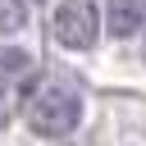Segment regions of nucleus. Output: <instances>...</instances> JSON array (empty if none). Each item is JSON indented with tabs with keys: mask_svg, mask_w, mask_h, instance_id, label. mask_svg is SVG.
<instances>
[{
	"mask_svg": "<svg viewBox=\"0 0 146 146\" xmlns=\"http://www.w3.org/2000/svg\"><path fill=\"white\" fill-rule=\"evenodd\" d=\"M78 119H82V96L64 82H50L27 100V128L36 137H68Z\"/></svg>",
	"mask_w": 146,
	"mask_h": 146,
	"instance_id": "1",
	"label": "nucleus"
},
{
	"mask_svg": "<svg viewBox=\"0 0 146 146\" xmlns=\"http://www.w3.org/2000/svg\"><path fill=\"white\" fill-rule=\"evenodd\" d=\"M50 27H55V41L68 46V50L96 46V9H91V0H59Z\"/></svg>",
	"mask_w": 146,
	"mask_h": 146,
	"instance_id": "2",
	"label": "nucleus"
},
{
	"mask_svg": "<svg viewBox=\"0 0 146 146\" xmlns=\"http://www.w3.org/2000/svg\"><path fill=\"white\" fill-rule=\"evenodd\" d=\"M105 23L114 36H132L146 23V0H110L105 5Z\"/></svg>",
	"mask_w": 146,
	"mask_h": 146,
	"instance_id": "3",
	"label": "nucleus"
},
{
	"mask_svg": "<svg viewBox=\"0 0 146 146\" xmlns=\"http://www.w3.org/2000/svg\"><path fill=\"white\" fill-rule=\"evenodd\" d=\"M27 23V5L23 0H0V32H18Z\"/></svg>",
	"mask_w": 146,
	"mask_h": 146,
	"instance_id": "4",
	"label": "nucleus"
}]
</instances>
